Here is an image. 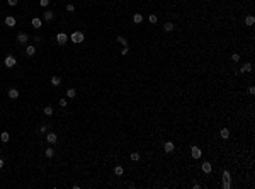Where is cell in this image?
<instances>
[{"mask_svg":"<svg viewBox=\"0 0 255 189\" xmlns=\"http://www.w3.org/2000/svg\"><path fill=\"white\" fill-rule=\"evenodd\" d=\"M163 29H165L167 33H170V31H174V24H172V22H167V24L163 26Z\"/></svg>","mask_w":255,"mask_h":189,"instance_id":"603a6c76","label":"cell"},{"mask_svg":"<svg viewBox=\"0 0 255 189\" xmlns=\"http://www.w3.org/2000/svg\"><path fill=\"white\" fill-rule=\"evenodd\" d=\"M31 24H33L34 29H39L41 27V19H39V17H34L33 21H31Z\"/></svg>","mask_w":255,"mask_h":189,"instance_id":"7c38bea8","label":"cell"},{"mask_svg":"<svg viewBox=\"0 0 255 189\" xmlns=\"http://www.w3.org/2000/svg\"><path fill=\"white\" fill-rule=\"evenodd\" d=\"M9 97L10 99H17L19 97V90H17V89H10V90H9Z\"/></svg>","mask_w":255,"mask_h":189,"instance_id":"4fadbf2b","label":"cell"},{"mask_svg":"<svg viewBox=\"0 0 255 189\" xmlns=\"http://www.w3.org/2000/svg\"><path fill=\"white\" fill-rule=\"evenodd\" d=\"M34 53H36V48H34V46H27V48H26V55H27V56H34Z\"/></svg>","mask_w":255,"mask_h":189,"instance_id":"2e32d148","label":"cell"},{"mask_svg":"<svg viewBox=\"0 0 255 189\" xmlns=\"http://www.w3.org/2000/svg\"><path fill=\"white\" fill-rule=\"evenodd\" d=\"M248 72H252V63H245L240 68V73H248Z\"/></svg>","mask_w":255,"mask_h":189,"instance_id":"30bf717a","label":"cell"},{"mask_svg":"<svg viewBox=\"0 0 255 189\" xmlns=\"http://www.w3.org/2000/svg\"><path fill=\"white\" fill-rule=\"evenodd\" d=\"M44 155L48 157V158H51V157H55V150H53V148H46V150H44Z\"/></svg>","mask_w":255,"mask_h":189,"instance_id":"ffe728a7","label":"cell"},{"mask_svg":"<svg viewBox=\"0 0 255 189\" xmlns=\"http://www.w3.org/2000/svg\"><path fill=\"white\" fill-rule=\"evenodd\" d=\"M39 4H41V7H48V5H49V0H39Z\"/></svg>","mask_w":255,"mask_h":189,"instance_id":"1f68e13d","label":"cell"},{"mask_svg":"<svg viewBox=\"0 0 255 189\" xmlns=\"http://www.w3.org/2000/svg\"><path fill=\"white\" fill-rule=\"evenodd\" d=\"M66 41H68V36H66L65 33H60L56 36V43H58V44H65Z\"/></svg>","mask_w":255,"mask_h":189,"instance_id":"277c9868","label":"cell"},{"mask_svg":"<svg viewBox=\"0 0 255 189\" xmlns=\"http://www.w3.org/2000/svg\"><path fill=\"white\" fill-rule=\"evenodd\" d=\"M118 43H121L122 46H128V41H126V39H124L122 36H118Z\"/></svg>","mask_w":255,"mask_h":189,"instance_id":"83f0119b","label":"cell"},{"mask_svg":"<svg viewBox=\"0 0 255 189\" xmlns=\"http://www.w3.org/2000/svg\"><path fill=\"white\" fill-rule=\"evenodd\" d=\"M85 39V36H83V33L82 31H75V33L70 36V41L72 43H75V44H78V43H82Z\"/></svg>","mask_w":255,"mask_h":189,"instance_id":"6da1fadb","label":"cell"},{"mask_svg":"<svg viewBox=\"0 0 255 189\" xmlns=\"http://www.w3.org/2000/svg\"><path fill=\"white\" fill-rule=\"evenodd\" d=\"M223 187H225V189H230L231 187V181H225V182H223Z\"/></svg>","mask_w":255,"mask_h":189,"instance_id":"f546056e","label":"cell"},{"mask_svg":"<svg viewBox=\"0 0 255 189\" xmlns=\"http://www.w3.org/2000/svg\"><path fill=\"white\" fill-rule=\"evenodd\" d=\"M9 138H10V135H9L7 131H4L2 135H0V140L4 141V143H7V141H9Z\"/></svg>","mask_w":255,"mask_h":189,"instance_id":"d6986e66","label":"cell"},{"mask_svg":"<svg viewBox=\"0 0 255 189\" xmlns=\"http://www.w3.org/2000/svg\"><path fill=\"white\" fill-rule=\"evenodd\" d=\"M131 160H133V162H138V160H140V153H138V152H133V153H131Z\"/></svg>","mask_w":255,"mask_h":189,"instance_id":"d4e9b609","label":"cell"},{"mask_svg":"<svg viewBox=\"0 0 255 189\" xmlns=\"http://www.w3.org/2000/svg\"><path fill=\"white\" fill-rule=\"evenodd\" d=\"M245 24H247V26H253L255 24V17L253 16H247V17H245Z\"/></svg>","mask_w":255,"mask_h":189,"instance_id":"9a60e30c","label":"cell"},{"mask_svg":"<svg viewBox=\"0 0 255 189\" xmlns=\"http://www.w3.org/2000/svg\"><path fill=\"white\" fill-rule=\"evenodd\" d=\"M66 10H68V12H73V10H75V5H73V4H68V5H66Z\"/></svg>","mask_w":255,"mask_h":189,"instance_id":"836d02e7","label":"cell"},{"mask_svg":"<svg viewBox=\"0 0 255 189\" xmlns=\"http://www.w3.org/2000/svg\"><path fill=\"white\" fill-rule=\"evenodd\" d=\"M201 169H203V172H204V174H209L211 170H213V167H211L209 162H204V164L201 165Z\"/></svg>","mask_w":255,"mask_h":189,"instance_id":"ba28073f","label":"cell"},{"mask_svg":"<svg viewBox=\"0 0 255 189\" xmlns=\"http://www.w3.org/2000/svg\"><path fill=\"white\" fill-rule=\"evenodd\" d=\"M190 155H192V158H201L203 152H201L199 147H190Z\"/></svg>","mask_w":255,"mask_h":189,"instance_id":"3957f363","label":"cell"},{"mask_svg":"<svg viewBox=\"0 0 255 189\" xmlns=\"http://www.w3.org/2000/svg\"><path fill=\"white\" fill-rule=\"evenodd\" d=\"M66 95H68V99H73L77 95V92H75V89H68V90H66Z\"/></svg>","mask_w":255,"mask_h":189,"instance_id":"7402d4cb","label":"cell"},{"mask_svg":"<svg viewBox=\"0 0 255 189\" xmlns=\"http://www.w3.org/2000/svg\"><path fill=\"white\" fill-rule=\"evenodd\" d=\"M5 66L7 68H12V66H16V63H17V60H16V56H12V55H9L7 58H5Z\"/></svg>","mask_w":255,"mask_h":189,"instance_id":"7a4b0ae2","label":"cell"},{"mask_svg":"<svg viewBox=\"0 0 255 189\" xmlns=\"http://www.w3.org/2000/svg\"><path fill=\"white\" fill-rule=\"evenodd\" d=\"M133 22H134V24L143 22V16H141V14H134V16H133Z\"/></svg>","mask_w":255,"mask_h":189,"instance_id":"e0dca14e","label":"cell"},{"mask_svg":"<svg viewBox=\"0 0 255 189\" xmlns=\"http://www.w3.org/2000/svg\"><path fill=\"white\" fill-rule=\"evenodd\" d=\"M46 130H48V126H39V128H37V133L43 135V133H46Z\"/></svg>","mask_w":255,"mask_h":189,"instance_id":"f1b7e54d","label":"cell"},{"mask_svg":"<svg viewBox=\"0 0 255 189\" xmlns=\"http://www.w3.org/2000/svg\"><path fill=\"white\" fill-rule=\"evenodd\" d=\"M174 143H172V141H167V143L165 145H163V150H165V152L167 153H170V152H174Z\"/></svg>","mask_w":255,"mask_h":189,"instance_id":"9c48e42d","label":"cell"},{"mask_svg":"<svg viewBox=\"0 0 255 189\" xmlns=\"http://www.w3.org/2000/svg\"><path fill=\"white\" fill-rule=\"evenodd\" d=\"M128 51H129V48H128V46H124V48H122V51H121V55H128Z\"/></svg>","mask_w":255,"mask_h":189,"instance_id":"d590c367","label":"cell"},{"mask_svg":"<svg viewBox=\"0 0 255 189\" xmlns=\"http://www.w3.org/2000/svg\"><path fill=\"white\" fill-rule=\"evenodd\" d=\"M27 39H29V36L26 33H19V36H17V41L20 43V44H26L27 43Z\"/></svg>","mask_w":255,"mask_h":189,"instance_id":"8992f818","label":"cell"},{"mask_svg":"<svg viewBox=\"0 0 255 189\" xmlns=\"http://www.w3.org/2000/svg\"><path fill=\"white\" fill-rule=\"evenodd\" d=\"M219 136H221L223 140H228V138H230V130H228V128H223L221 131H219Z\"/></svg>","mask_w":255,"mask_h":189,"instance_id":"52a82bcc","label":"cell"},{"mask_svg":"<svg viewBox=\"0 0 255 189\" xmlns=\"http://www.w3.org/2000/svg\"><path fill=\"white\" fill-rule=\"evenodd\" d=\"M53 17H55V12H53V10H46L44 12V21H53Z\"/></svg>","mask_w":255,"mask_h":189,"instance_id":"5bb4252c","label":"cell"},{"mask_svg":"<svg viewBox=\"0 0 255 189\" xmlns=\"http://www.w3.org/2000/svg\"><path fill=\"white\" fill-rule=\"evenodd\" d=\"M148 21L151 22V24H157V21H158V17L155 16V14H150V16H148Z\"/></svg>","mask_w":255,"mask_h":189,"instance_id":"cb8c5ba5","label":"cell"},{"mask_svg":"<svg viewBox=\"0 0 255 189\" xmlns=\"http://www.w3.org/2000/svg\"><path fill=\"white\" fill-rule=\"evenodd\" d=\"M223 179H225V181H231V174L228 172V170H225V172H223Z\"/></svg>","mask_w":255,"mask_h":189,"instance_id":"4316f807","label":"cell"},{"mask_svg":"<svg viewBox=\"0 0 255 189\" xmlns=\"http://www.w3.org/2000/svg\"><path fill=\"white\" fill-rule=\"evenodd\" d=\"M60 84H61V78H60V77H51V85L58 87Z\"/></svg>","mask_w":255,"mask_h":189,"instance_id":"ac0fdd59","label":"cell"},{"mask_svg":"<svg viewBox=\"0 0 255 189\" xmlns=\"http://www.w3.org/2000/svg\"><path fill=\"white\" fill-rule=\"evenodd\" d=\"M44 114H46V116H51V114H53V107H51V106H46V107H44Z\"/></svg>","mask_w":255,"mask_h":189,"instance_id":"484cf974","label":"cell"},{"mask_svg":"<svg viewBox=\"0 0 255 189\" xmlns=\"http://www.w3.org/2000/svg\"><path fill=\"white\" fill-rule=\"evenodd\" d=\"M17 2H19V0H7V4L10 5V7H16V5H17Z\"/></svg>","mask_w":255,"mask_h":189,"instance_id":"4dcf8cb0","label":"cell"},{"mask_svg":"<svg viewBox=\"0 0 255 189\" xmlns=\"http://www.w3.org/2000/svg\"><path fill=\"white\" fill-rule=\"evenodd\" d=\"M4 167V160H2V158H0V169Z\"/></svg>","mask_w":255,"mask_h":189,"instance_id":"8d00e7d4","label":"cell"},{"mask_svg":"<svg viewBox=\"0 0 255 189\" xmlns=\"http://www.w3.org/2000/svg\"><path fill=\"white\" fill-rule=\"evenodd\" d=\"M46 140L49 141V143H56V140H58V136L55 135V133H48L46 135Z\"/></svg>","mask_w":255,"mask_h":189,"instance_id":"8fae6325","label":"cell"},{"mask_svg":"<svg viewBox=\"0 0 255 189\" xmlns=\"http://www.w3.org/2000/svg\"><path fill=\"white\" fill-rule=\"evenodd\" d=\"M16 17H12V16H7L5 17V26H9V27H14L16 26Z\"/></svg>","mask_w":255,"mask_h":189,"instance_id":"5b68a950","label":"cell"},{"mask_svg":"<svg viewBox=\"0 0 255 189\" xmlns=\"http://www.w3.org/2000/svg\"><path fill=\"white\" fill-rule=\"evenodd\" d=\"M231 60H233V62H238V60H240V55L238 53H233V55H231Z\"/></svg>","mask_w":255,"mask_h":189,"instance_id":"d6a6232c","label":"cell"},{"mask_svg":"<svg viewBox=\"0 0 255 189\" xmlns=\"http://www.w3.org/2000/svg\"><path fill=\"white\" fill-rule=\"evenodd\" d=\"M114 174H116V176H122V174H124V169H122L121 165H118V167L114 169Z\"/></svg>","mask_w":255,"mask_h":189,"instance_id":"44dd1931","label":"cell"},{"mask_svg":"<svg viewBox=\"0 0 255 189\" xmlns=\"http://www.w3.org/2000/svg\"><path fill=\"white\" fill-rule=\"evenodd\" d=\"M60 106H61V107L66 106V99H60Z\"/></svg>","mask_w":255,"mask_h":189,"instance_id":"e575fe53","label":"cell"}]
</instances>
